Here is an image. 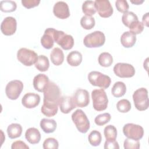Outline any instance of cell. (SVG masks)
I'll list each match as a JSON object with an SVG mask.
<instances>
[{"label": "cell", "mask_w": 149, "mask_h": 149, "mask_svg": "<svg viewBox=\"0 0 149 149\" xmlns=\"http://www.w3.org/2000/svg\"><path fill=\"white\" fill-rule=\"evenodd\" d=\"M130 31L132 33L136 34H140L144 30V25L141 22L137 20L133 22L129 27Z\"/></svg>", "instance_id": "38"}, {"label": "cell", "mask_w": 149, "mask_h": 149, "mask_svg": "<svg viewBox=\"0 0 149 149\" xmlns=\"http://www.w3.org/2000/svg\"><path fill=\"white\" fill-rule=\"evenodd\" d=\"M88 140L92 146H98L100 144L102 140L101 134L98 130H93L89 134Z\"/></svg>", "instance_id": "31"}, {"label": "cell", "mask_w": 149, "mask_h": 149, "mask_svg": "<svg viewBox=\"0 0 149 149\" xmlns=\"http://www.w3.org/2000/svg\"><path fill=\"white\" fill-rule=\"evenodd\" d=\"M94 6L99 15L102 17H109L113 13V8L108 0H96L94 1Z\"/></svg>", "instance_id": "12"}, {"label": "cell", "mask_w": 149, "mask_h": 149, "mask_svg": "<svg viewBox=\"0 0 149 149\" xmlns=\"http://www.w3.org/2000/svg\"><path fill=\"white\" fill-rule=\"evenodd\" d=\"M17 5L13 1H1L0 2V9L3 12H12L16 9Z\"/></svg>", "instance_id": "30"}, {"label": "cell", "mask_w": 149, "mask_h": 149, "mask_svg": "<svg viewBox=\"0 0 149 149\" xmlns=\"http://www.w3.org/2000/svg\"><path fill=\"white\" fill-rule=\"evenodd\" d=\"M23 89V84L20 80H12L9 81L6 86V95L10 100H15L19 98Z\"/></svg>", "instance_id": "9"}, {"label": "cell", "mask_w": 149, "mask_h": 149, "mask_svg": "<svg viewBox=\"0 0 149 149\" xmlns=\"http://www.w3.org/2000/svg\"><path fill=\"white\" fill-rule=\"evenodd\" d=\"M81 27L86 30H91L95 26V19L92 16H84L80 20Z\"/></svg>", "instance_id": "34"}, {"label": "cell", "mask_w": 149, "mask_h": 149, "mask_svg": "<svg viewBox=\"0 0 149 149\" xmlns=\"http://www.w3.org/2000/svg\"><path fill=\"white\" fill-rule=\"evenodd\" d=\"M115 6L117 10L122 13H125L128 11L129 8L127 2L125 0H118L115 2Z\"/></svg>", "instance_id": "41"}, {"label": "cell", "mask_w": 149, "mask_h": 149, "mask_svg": "<svg viewBox=\"0 0 149 149\" xmlns=\"http://www.w3.org/2000/svg\"><path fill=\"white\" fill-rule=\"evenodd\" d=\"M105 41V35L100 31H95L86 35L83 40V43L87 48L100 47L104 44Z\"/></svg>", "instance_id": "6"}, {"label": "cell", "mask_w": 149, "mask_h": 149, "mask_svg": "<svg viewBox=\"0 0 149 149\" xmlns=\"http://www.w3.org/2000/svg\"><path fill=\"white\" fill-rule=\"evenodd\" d=\"M44 103L49 105H59L61 98L59 87L52 81H49L43 91Z\"/></svg>", "instance_id": "1"}, {"label": "cell", "mask_w": 149, "mask_h": 149, "mask_svg": "<svg viewBox=\"0 0 149 149\" xmlns=\"http://www.w3.org/2000/svg\"><path fill=\"white\" fill-rule=\"evenodd\" d=\"M59 105L61 111L63 113H68L76 107L73 97L69 96L61 97Z\"/></svg>", "instance_id": "17"}, {"label": "cell", "mask_w": 149, "mask_h": 149, "mask_svg": "<svg viewBox=\"0 0 149 149\" xmlns=\"http://www.w3.org/2000/svg\"><path fill=\"white\" fill-rule=\"evenodd\" d=\"M49 81V78L47 75L40 73L34 77L33 84L36 90L39 92H43L44 88Z\"/></svg>", "instance_id": "19"}, {"label": "cell", "mask_w": 149, "mask_h": 149, "mask_svg": "<svg viewBox=\"0 0 149 149\" xmlns=\"http://www.w3.org/2000/svg\"><path fill=\"white\" fill-rule=\"evenodd\" d=\"M104 134L106 140H116L117 137V130L114 126L109 125L105 127Z\"/></svg>", "instance_id": "35"}, {"label": "cell", "mask_w": 149, "mask_h": 149, "mask_svg": "<svg viewBox=\"0 0 149 149\" xmlns=\"http://www.w3.org/2000/svg\"><path fill=\"white\" fill-rule=\"evenodd\" d=\"M17 22L15 18L8 16L5 17L1 24V30L5 36H12L16 31Z\"/></svg>", "instance_id": "13"}, {"label": "cell", "mask_w": 149, "mask_h": 149, "mask_svg": "<svg viewBox=\"0 0 149 149\" xmlns=\"http://www.w3.org/2000/svg\"><path fill=\"white\" fill-rule=\"evenodd\" d=\"M42 147L44 149H57L59 147V143L55 139L49 137L44 140Z\"/></svg>", "instance_id": "39"}, {"label": "cell", "mask_w": 149, "mask_h": 149, "mask_svg": "<svg viewBox=\"0 0 149 149\" xmlns=\"http://www.w3.org/2000/svg\"><path fill=\"white\" fill-rule=\"evenodd\" d=\"M82 55L77 51H73L67 56V62L72 66H77L82 62Z\"/></svg>", "instance_id": "24"}, {"label": "cell", "mask_w": 149, "mask_h": 149, "mask_svg": "<svg viewBox=\"0 0 149 149\" xmlns=\"http://www.w3.org/2000/svg\"><path fill=\"white\" fill-rule=\"evenodd\" d=\"M54 15L59 19H65L70 16V11L68 4L63 1H58L53 8Z\"/></svg>", "instance_id": "15"}, {"label": "cell", "mask_w": 149, "mask_h": 149, "mask_svg": "<svg viewBox=\"0 0 149 149\" xmlns=\"http://www.w3.org/2000/svg\"><path fill=\"white\" fill-rule=\"evenodd\" d=\"M73 99L76 107L84 108L90 102L89 93L86 90L79 88L74 94Z\"/></svg>", "instance_id": "14"}, {"label": "cell", "mask_w": 149, "mask_h": 149, "mask_svg": "<svg viewBox=\"0 0 149 149\" xmlns=\"http://www.w3.org/2000/svg\"><path fill=\"white\" fill-rule=\"evenodd\" d=\"M25 137L29 143L32 144H36L40 142L41 140V134L37 129L30 127L26 130Z\"/></svg>", "instance_id": "20"}, {"label": "cell", "mask_w": 149, "mask_h": 149, "mask_svg": "<svg viewBox=\"0 0 149 149\" xmlns=\"http://www.w3.org/2000/svg\"><path fill=\"white\" fill-rule=\"evenodd\" d=\"M126 91V86L123 82L117 81L113 84L111 93L116 98L122 97L124 95Z\"/></svg>", "instance_id": "26"}, {"label": "cell", "mask_w": 149, "mask_h": 149, "mask_svg": "<svg viewBox=\"0 0 149 149\" xmlns=\"http://www.w3.org/2000/svg\"><path fill=\"white\" fill-rule=\"evenodd\" d=\"M111 116L109 113H104L97 115L95 119V123L98 126H103L109 122Z\"/></svg>", "instance_id": "37"}, {"label": "cell", "mask_w": 149, "mask_h": 149, "mask_svg": "<svg viewBox=\"0 0 149 149\" xmlns=\"http://www.w3.org/2000/svg\"><path fill=\"white\" fill-rule=\"evenodd\" d=\"M123 133L127 138L139 140L144 135V129L139 125L127 123L123 127Z\"/></svg>", "instance_id": "10"}, {"label": "cell", "mask_w": 149, "mask_h": 149, "mask_svg": "<svg viewBox=\"0 0 149 149\" xmlns=\"http://www.w3.org/2000/svg\"><path fill=\"white\" fill-rule=\"evenodd\" d=\"M38 58V56L36 52L26 48H22L17 52L18 61L26 66H31L36 63Z\"/></svg>", "instance_id": "7"}, {"label": "cell", "mask_w": 149, "mask_h": 149, "mask_svg": "<svg viewBox=\"0 0 149 149\" xmlns=\"http://www.w3.org/2000/svg\"><path fill=\"white\" fill-rule=\"evenodd\" d=\"M12 149H18V148H23V149H29V147L23 141L17 140L13 142L11 146Z\"/></svg>", "instance_id": "44"}, {"label": "cell", "mask_w": 149, "mask_h": 149, "mask_svg": "<svg viewBox=\"0 0 149 149\" xmlns=\"http://www.w3.org/2000/svg\"><path fill=\"white\" fill-rule=\"evenodd\" d=\"M137 20H138V17L133 12L127 11L124 13L122 17V23L125 26H126L127 27H129V26L133 22Z\"/></svg>", "instance_id": "33"}, {"label": "cell", "mask_w": 149, "mask_h": 149, "mask_svg": "<svg viewBox=\"0 0 149 149\" xmlns=\"http://www.w3.org/2000/svg\"><path fill=\"white\" fill-rule=\"evenodd\" d=\"M54 40L61 48L65 50H69L72 48L74 45V40L71 35L65 34L62 31L56 30L54 29Z\"/></svg>", "instance_id": "8"}, {"label": "cell", "mask_w": 149, "mask_h": 149, "mask_svg": "<svg viewBox=\"0 0 149 149\" xmlns=\"http://www.w3.org/2000/svg\"><path fill=\"white\" fill-rule=\"evenodd\" d=\"M140 144L139 140L127 138L125 140L123 146L125 149H139L140 146Z\"/></svg>", "instance_id": "40"}, {"label": "cell", "mask_w": 149, "mask_h": 149, "mask_svg": "<svg viewBox=\"0 0 149 149\" xmlns=\"http://www.w3.org/2000/svg\"><path fill=\"white\" fill-rule=\"evenodd\" d=\"M22 133V127L19 123H12L7 128V133L8 137L11 139L19 137Z\"/></svg>", "instance_id": "25"}, {"label": "cell", "mask_w": 149, "mask_h": 149, "mask_svg": "<svg viewBox=\"0 0 149 149\" xmlns=\"http://www.w3.org/2000/svg\"><path fill=\"white\" fill-rule=\"evenodd\" d=\"M50 58L54 65H61L64 61V54L62 50L58 47L54 48L50 54Z\"/></svg>", "instance_id": "22"}, {"label": "cell", "mask_w": 149, "mask_h": 149, "mask_svg": "<svg viewBox=\"0 0 149 149\" xmlns=\"http://www.w3.org/2000/svg\"><path fill=\"white\" fill-rule=\"evenodd\" d=\"M105 149H119V146L116 140H106L104 144Z\"/></svg>", "instance_id": "43"}, {"label": "cell", "mask_w": 149, "mask_h": 149, "mask_svg": "<svg viewBox=\"0 0 149 149\" xmlns=\"http://www.w3.org/2000/svg\"><path fill=\"white\" fill-rule=\"evenodd\" d=\"M56 122L54 119L44 118L40 122V127L46 133H53L56 130Z\"/></svg>", "instance_id": "23"}, {"label": "cell", "mask_w": 149, "mask_h": 149, "mask_svg": "<svg viewBox=\"0 0 149 149\" xmlns=\"http://www.w3.org/2000/svg\"><path fill=\"white\" fill-rule=\"evenodd\" d=\"M40 102V97L38 94L28 93L22 99V105L26 108H34L38 105Z\"/></svg>", "instance_id": "16"}, {"label": "cell", "mask_w": 149, "mask_h": 149, "mask_svg": "<svg viewBox=\"0 0 149 149\" xmlns=\"http://www.w3.org/2000/svg\"><path fill=\"white\" fill-rule=\"evenodd\" d=\"M58 105H49L43 104L41 108V112L48 117H52L55 116L58 110Z\"/></svg>", "instance_id": "28"}, {"label": "cell", "mask_w": 149, "mask_h": 149, "mask_svg": "<svg viewBox=\"0 0 149 149\" xmlns=\"http://www.w3.org/2000/svg\"><path fill=\"white\" fill-rule=\"evenodd\" d=\"M115 74L122 78L133 77L135 74L134 68L130 64L126 63H118L113 67Z\"/></svg>", "instance_id": "11"}, {"label": "cell", "mask_w": 149, "mask_h": 149, "mask_svg": "<svg viewBox=\"0 0 149 149\" xmlns=\"http://www.w3.org/2000/svg\"><path fill=\"white\" fill-rule=\"evenodd\" d=\"M116 108L120 112L126 113L130 110L131 104L129 100L126 99H122L117 102Z\"/></svg>", "instance_id": "36"}, {"label": "cell", "mask_w": 149, "mask_h": 149, "mask_svg": "<svg viewBox=\"0 0 149 149\" xmlns=\"http://www.w3.org/2000/svg\"><path fill=\"white\" fill-rule=\"evenodd\" d=\"M93 106L94 109L97 111H104L107 109L108 99L104 89H95L91 92Z\"/></svg>", "instance_id": "2"}, {"label": "cell", "mask_w": 149, "mask_h": 149, "mask_svg": "<svg viewBox=\"0 0 149 149\" xmlns=\"http://www.w3.org/2000/svg\"><path fill=\"white\" fill-rule=\"evenodd\" d=\"M40 3V0H22V3L23 6L27 9H30L37 6Z\"/></svg>", "instance_id": "42"}, {"label": "cell", "mask_w": 149, "mask_h": 149, "mask_svg": "<svg viewBox=\"0 0 149 149\" xmlns=\"http://www.w3.org/2000/svg\"><path fill=\"white\" fill-rule=\"evenodd\" d=\"M144 2V0H135V1H130V2L134 5H140Z\"/></svg>", "instance_id": "46"}, {"label": "cell", "mask_w": 149, "mask_h": 149, "mask_svg": "<svg viewBox=\"0 0 149 149\" xmlns=\"http://www.w3.org/2000/svg\"><path fill=\"white\" fill-rule=\"evenodd\" d=\"M133 100L135 107L139 111H145L148 108V91L146 88L141 87L136 90L133 94Z\"/></svg>", "instance_id": "4"}, {"label": "cell", "mask_w": 149, "mask_h": 149, "mask_svg": "<svg viewBox=\"0 0 149 149\" xmlns=\"http://www.w3.org/2000/svg\"><path fill=\"white\" fill-rule=\"evenodd\" d=\"M148 13H146L143 15L142 18V23L143 25H145L147 27H148Z\"/></svg>", "instance_id": "45"}, {"label": "cell", "mask_w": 149, "mask_h": 149, "mask_svg": "<svg viewBox=\"0 0 149 149\" xmlns=\"http://www.w3.org/2000/svg\"><path fill=\"white\" fill-rule=\"evenodd\" d=\"M98 63L103 67H109L113 63L112 56L108 52H102L98 56Z\"/></svg>", "instance_id": "29"}, {"label": "cell", "mask_w": 149, "mask_h": 149, "mask_svg": "<svg viewBox=\"0 0 149 149\" xmlns=\"http://www.w3.org/2000/svg\"><path fill=\"white\" fill-rule=\"evenodd\" d=\"M136 36L130 31H125L120 37V42L125 48L132 47L136 43Z\"/></svg>", "instance_id": "21"}, {"label": "cell", "mask_w": 149, "mask_h": 149, "mask_svg": "<svg viewBox=\"0 0 149 149\" xmlns=\"http://www.w3.org/2000/svg\"><path fill=\"white\" fill-rule=\"evenodd\" d=\"M53 31V28L47 29L44 31V34L41 38V44L45 49H51L54 46L55 41L54 40Z\"/></svg>", "instance_id": "18"}, {"label": "cell", "mask_w": 149, "mask_h": 149, "mask_svg": "<svg viewBox=\"0 0 149 149\" xmlns=\"http://www.w3.org/2000/svg\"><path fill=\"white\" fill-rule=\"evenodd\" d=\"M88 79L90 84L98 86L102 89H107L111 84V78L100 72L92 71L88 74Z\"/></svg>", "instance_id": "5"}, {"label": "cell", "mask_w": 149, "mask_h": 149, "mask_svg": "<svg viewBox=\"0 0 149 149\" xmlns=\"http://www.w3.org/2000/svg\"><path fill=\"white\" fill-rule=\"evenodd\" d=\"M72 119L80 133H86L89 130L90 127L89 120L81 109L76 110L72 115Z\"/></svg>", "instance_id": "3"}, {"label": "cell", "mask_w": 149, "mask_h": 149, "mask_svg": "<svg viewBox=\"0 0 149 149\" xmlns=\"http://www.w3.org/2000/svg\"><path fill=\"white\" fill-rule=\"evenodd\" d=\"M82 11L86 15L91 16L96 12L94 2L93 1H86L82 5Z\"/></svg>", "instance_id": "32"}, {"label": "cell", "mask_w": 149, "mask_h": 149, "mask_svg": "<svg viewBox=\"0 0 149 149\" xmlns=\"http://www.w3.org/2000/svg\"><path fill=\"white\" fill-rule=\"evenodd\" d=\"M35 67L40 72L47 71L49 67V62L48 58L43 55H39L38 60L35 63Z\"/></svg>", "instance_id": "27"}]
</instances>
